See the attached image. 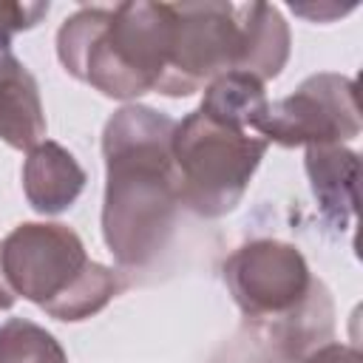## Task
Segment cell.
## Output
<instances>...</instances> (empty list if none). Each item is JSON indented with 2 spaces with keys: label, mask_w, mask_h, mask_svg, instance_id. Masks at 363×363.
Listing matches in <instances>:
<instances>
[{
  "label": "cell",
  "mask_w": 363,
  "mask_h": 363,
  "mask_svg": "<svg viewBox=\"0 0 363 363\" xmlns=\"http://www.w3.org/2000/svg\"><path fill=\"white\" fill-rule=\"evenodd\" d=\"M167 113L128 102L102 130L105 201L102 238L119 267H147L170 241L179 213Z\"/></svg>",
  "instance_id": "1"
},
{
  "label": "cell",
  "mask_w": 363,
  "mask_h": 363,
  "mask_svg": "<svg viewBox=\"0 0 363 363\" xmlns=\"http://www.w3.org/2000/svg\"><path fill=\"white\" fill-rule=\"evenodd\" d=\"M173 3L128 0L77 9L57 31V57L79 82L111 99L156 91L173 51Z\"/></svg>",
  "instance_id": "2"
},
{
  "label": "cell",
  "mask_w": 363,
  "mask_h": 363,
  "mask_svg": "<svg viewBox=\"0 0 363 363\" xmlns=\"http://www.w3.org/2000/svg\"><path fill=\"white\" fill-rule=\"evenodd\" d=\"M3 269L17 298L65 323L96 315L122 289L116 272L91 261L82 238L57 221L17 224L3 238Z\"/></svg>",
  "instance_id": "3"
},
{
  "label": "cell",
  "mask_w": 363,
  "mask_h": 363,
  "mask_svg": "<svg viewBox=\"0 0 363 363\" xmlns=\"http://www.w3.org/2000/svg\"><path fill=\"white\" fill-rule=\"evenodd\" d=\"M269 142L252 130L230 128L207 116L204 111H190L173 128V170L179 201L201 218H221L233 213Z\"/></svg>",
  "instance_id": "4"
},
{
  "label": "cell",
  "mask_w": 363,
  "mask_h": 363,
  "mask_svg": "<svg viewBox=\"0 0 363 363\" xmlns=\"http://www.w3.org/2000/svg\"><path fill=\"white\" fill-rule=\"evenodd\" d=\"M255 133L284 147L343 145L360 133L357 85L343 74H312L289 96L267 105Z\"/></svg>",
  "instance_id": "5"
},
{
  "label": "cell",
  "mask_w": 363,
  "mask_h": 363,
  "mask_svg": "<svg viewBox=\"0 0 363 363\" xmlns=\"http://www.w3.org/2000/svg\"><path fill=\"white\" fill-rule=\"evenodd\" d=\"M173 51L156 88L164 96H190L210 79L235 68L238 17L235 3H173Z\"/></svg>",
  "instance_id": "6"
},
{
  "label": "cell",
  "mask_w": 363,
  "mask_h": 363,
  "mask_svg": "<svg viewBox=\"0 0 363 363\" xmlns=\"http://www.w3.org/2000/svg\"><path fill=\"white\" fill-rule=\"evenodd\" d=\"M224 284L244 318L264 320L298 309L315 281L303 252L278 238H255L241 244L224 261Z\"/></svg>",
  "instance_id": "7"
},
{
  "label": "cell",
  "mask_w": 363,
  "mask_h": 363,
  "mask_svg": "<svg viewBox=\"0 0 363 363\" xmlns=\"http://www.w3.org/2000/svg\"><path fill=\"white\" fill-rule=\"evenodd\" d=\"M332 329V295L320 281H315L306 301L289 315L264 320L247 318L241 329L218 349L213 363H298L312 349L329 343Z\"/></svg>",
  "instance_id": "8"
},
{
  "label": "cell",
  "mask_w": 363,
  "mask_h": 363,
  "mask_svg": "<svg viewBox=\"0 0 363 363\" xmlns=\"http://www.w3.org/2000/svg\"><path fill=\"white\" fill-rule=\"evenodd\" d=\"M85 170L62 145L43 139L23 162V193L28 204L43 216L65 213L85 190Z\"/></svg>",
  "instance_id": "9"
},
{
  "label": "cell",
  "mask_w": 363,
  "mask_h": 363,
  "mask_svg": "<svg viewBox=\"0 0 363 363\" xmlns=\"http://www.w3.org/2000/svg\"><path fill=\"white\" fill-rule=\"evenodd\" d=\"M357 170L360 156L343 145H315L306 147V176L312 196L318 201L320 218L346 233L357 210Z\"/></svg>",
  "instance_id": "10"
},
{
  "label": "cell",
  "mask_w": 363,
  "mask_h": 363,
  "mask_svg": "<svg viewBox=\"0 0 363 363\" xmlns=\"http://www.w3.org/2000/svg\"><path fill=\"white\" fill-rule=\"evenodd\" d=\"M235 17H238V54L233 71L252 74L261 82L275 79L284 71L292 45L286 20L269 3H241L235 6Z\"/></svg>",
  "instance_id": "11"
},
{
  "label": "cell",
  "mask_w": 363,
  "mask_h": 363,
  "mask_svg": "<svg viewBox=\"0 0 363 363\" xmlns=\"http://www.w3.org/2000/svg\"><path fill=\"white\" fill-rule=\"evenodd\" d=\"M0 139L14 150H31L45 139L37 79L11 48H0Z\"/></svg>",
  "instance_id": "12"
},
{
  "label": "cell",
  "mask_w": 363,
  "mask_h": 363,
  "mask_svg": "<svg viewBox=\"0 0 363 363\" xmlns=\"http://www.w3.org/2000/svg\"><path fill=\"white\" fill-rule=\"evenodd\" d=\"M267 105L269 99L264 94L261 79L244 71H224L204 85V99L199 111H204L221 125L255 133V125L267 113Z\"/></svg>",
  "instance_id": "13"
},
{
  "label": "cell",
  "mask_w": 363,
  "mask_h": 363,
  "mask_svg": "<svg viewBox=\"0 0 363 363\" xmlns=\"http://www.w3.org/2000/svg\"><path fill=\"white\" fill-rule=\"evenodd\" d=\"M0 363H68V357L51 332L11 318L0 326Z\"/></svg>",
  "instance_id": "14"
},
{
  "label": "cell",
  "mask_w": 363,
  "mask_h": 363,
  "mask_svg": "<svg viewBox=\"0 0 363 363\" xmlns=\"http://www.w3.org/2000/svg\"><path fill=\"white\" fill-rule=\"evenodd\" d=\"M45 14H48V3L3 0V3H0V48H9V45H11V37H14L17 31L34 28Z\"/></svg>",
  "instance_id": "15"
},
{
  "label": "cell",
  "mask_w": 363,
  "mask_h": 363,
  "mask_svg": "<svg viewBox=\"0 0 363 363\" xmlns=\"http://www.w3.org/2000/svg\"><path fill=\"white\" fill-rule=\"evenodd\" d=\"M295 14H301V17H306V20H318V23H329L332 17H343V14H349L354 6H337V3H312V6H303V3H292L289 6Z\"/></svg>",
  "instance_id": "16"
},
{
  "label": "cell",
  "mask_w": 363,
  "mask_h": 363,
  "mask_svg": "<svg viewBox=\"0 0 363 363\" xmlns=\"http://www.w3.org/2000/svg\"><path fill=\"white\" fill-rule=\"evenodd\" d=\"M17 301L9 278H6V269H3V241H0V309H11Z\"/></svg>",
  "instance_id": "17"
}]
</instances>
